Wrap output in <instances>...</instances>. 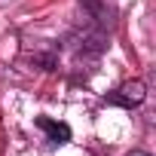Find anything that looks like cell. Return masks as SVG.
<instances>
[{
	"instance_id": "obj_1",
	"label": "cell",
	"mask_w": 156,
	"mask_h": 156,
	"mask_svg": "<svg viewBox=\"0 0 156 156\" xmlns=\"http://www.w3.org/2000/svg\"><path fill=\"white\" fill-rule=\"evenodd\" d=\"M144 83L141 80H132V83H126L122 89H116L113 95H107L104 98V104H119V107H138L141 101H144Z\"/></svg>"
},
{
	"instance_id": "obj_2",
	"label": "cell",
	"mask_w": 156,
	"mask_h": 156,
	"mask_svg": "<svg viewBox=\"0 0 156 156\" xmlns=\"http://www.w3.org/2000/svg\"><path fill=\"white\" fill-rule=\"evenodd\" d=\"M34 122H37V129L46 132V141H49V144H67V141H70L67 122H55V119H49V116H37Z\"/></svg>"
}]
</instances>
